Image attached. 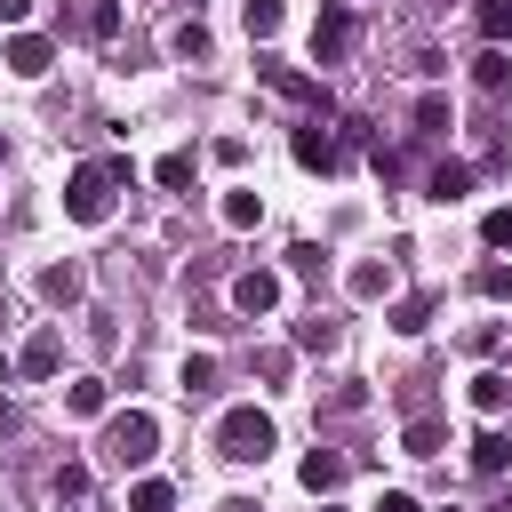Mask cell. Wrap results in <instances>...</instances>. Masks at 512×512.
Masks as SVG:
<instances>
[{
  "instance_id": "1",
  "label": "cell",
  "mask_w": 512,
  "mask_h": 512,
  "mask_svg": "<svg viewBox=\"0 0 512 512\" xmlns=\"http://www.w3.org/2000/svg\"><path fill=\"white\" fill-rule=\"evenodd\" d=\"M120 184H128V160H80V168L64 176V216H72V224H104Z\"/></svg>"
},
{
  "instance_id": "6",
  "label": "cell",
  "mask_w": 512,
  "mask_h": 512,
  "mask_svg": "<svg viewBox=\"0 0 512 512\" xmlns=\"http://www.w3.org/2000/svg\"><path fill=\"white\" fill-rule=\"evenodd\" d=\"M232 304H240L248 320H264V312L280 304V272H264V264H256V272H240V280H232Z\"/></svg>"
},
{
  "instance_id": "22",
  "label": "cell",
  "mask_w": 512,
  "mask_h": 512,
  "mask_svg": "<svg viewBox=\"0 0 512 512\" xmlns=\"http://www.w3.org/2000/svg\"><path fill=\"white\" fill-rule=\"evenodd\" d=\"M392 328H400V336H424V328H432V296H400V304H392Z\"/></svg>"
},
{
  "instance_id": "11",
  "label": "cell",
  "mask_w": 512,
  "mask_h": 512,
  "mask_svg": "<svg viewBox=\"0 0 512 512\" xmlns=\"http://www.w3.org/2000/svg\"><path fill=\"white\" fill-rule=\"evenodd\" d=\"M264 88H272V96H288V104H312V112H328V104H320V88H312L304 72H288V64H264Z\"/></svg>"
},
{
  "instance_id": "32",
  "label": "cell",
  "mask_w": 512,
  "mask_h": 512,
  "mask_svg": "<svg viewBox=\"0 0 512 512\" xmlns=\"http://www.w3.org/2000/svg\"><path fill=\"white\" fill-rule=\"evenodd\" d=\"M480 296H512V264H480Z\"/></svg>"
},
{
  "instance_id": "31",
  "label": "cell",
  "mask_w": 512,
  "mask_h": 512,
  "mask_svg": "<svg viewBox=\"0 0 512 512\" xmlns=\"http://www.w3.org/2000/svg\"><path fill=\"white\" fill-rule=\"evenodd\" d=\"M56 496H72V504H80V496H88V464H64V472H56Z\"/></svg>"
},
{
  "instance_id": "17",
  "label": "cell",
  "mask_w": 512,
  "mask_h": 512,
  "mask_svg": "<svg viewBox=\"0 0 512 512\" xmlns=\"http://www.w3.org/2000/svg\"><path fill=\"white\" fill-rule=\"evenodd\" d=\"M504 400H512V376H496V368H480V376H472V408H480V416H496Z\"/></svg>"
},
{
  "instance_id": "5",
  "label": "cell",
  "mask_w": 512,
  "mask_h": 512,
  "mask_svg": "<svg viewBox=\"0 0 512 512\" xmlns=\"http://www.w3.org/2000/svg\"><path fill=\"white\" fill-rule=\"evenodd\" d=\"M0 64H8L16 80H40V72L56 64V48H48L40 32H8V48H0Z\"/></svg>"
},
{
  "instance_id": "15",
  "label": "cell",
  "mask_w": 512,
  "mask_h": 512,
  "mask_svg": "<svg viewBox=\"0 0 512 512\" xmlns=\"http://www.w3.org/2000/svg\"><path fill=\"white\" fill-rule=\"evenodd\" d=\"M504 464H512V440H504V432H480V440H472V472H480V480H496Z\"/></svg>"
},
{
  "instance_id": "10",
  "label": "cell",
  "mask_w": 512,
  "mask_h": 512,
  "mask_svg": "<svg viewBox=\"0 0 512 512\" xmlns=\"http://www.w3.org/2000/svg\"><path fill=\"white\" fill-rule=\"evenodd\" d=\"M208 48H216V40H208V24H200V16H184V24L168 32V56H176V64H208Z\"/></svg>"
},
{
  "instance_id": "33",
  "label": "cell",
  "mask_w": 512,
  "mask_h": 512,
  "mask_svg": "<svg viewBox=\"0 0 512 512\" xmlns=\"http://www.w3.org/2000/svg\"><path fill=\"white\" fill-rule=\"evenodd\" d=\"M368 512H424V504H416V496H408V488H384V496H376V504H368Z\"/></svg>"
},
{
  "instance_id": "16",
  "label": "cell",
  "mask_w": 512,
  "mask_h": 512,
  "mask_svg": "<svg viewBox=\"0 0 512 512\" xmlns=\"http://www.w3.org/2000/svg\"><path fill=\"white\" fill-rule=\"evenodd\" d=\"M344 280H352V296H392V264H376V256H360Z\"/></svg>"
},
{
  "instance_id": "23",
  "label": "cell",
  "mask_w": 512,
  "mask_h": 512,
  "mask_svg": "<svg viewBox=\"0 0 512 512\" xmlns=\"http://www.w3.org/2000/svg\"><path fill=\"white\" fill-rule=\"evenodd\" d=\"M128 512H176V488L168 480H136L128 488Z\"/></svg>"
},
{
  "instance_id": "8",
  "label": "cell",
  "mask_w": 512,
  "mask_h": 512,
  "mask_svg": "<svg viewBox=\"0 0 512 512\" xmlns=\"http://www.w3.org/2000/svg\"><path fill=\"white\" fill-rule=\"evenodd\" d=\"M296 480H304L312 496H328V488H344V456H336V448H304V464H296Z\"/></svg>"
},
{
  "instance_id": "19",
  "label": "cell",
  "mask_w": 512,
  "mask_h": 512,
  "mask_svg": "<svg viewBox=\"0 0 512 512\" xmlns=\"http://www.w3.org/2000/svg\"><path fill=\"white\" fill-rule=\"evenodd\" d=\"M280 16H288L280 0H240V24H248V40H272V32H280Z\"/></svg>"
},
{
  "instance_id": "30",
  "label": "cell",
  "mask_w": 512,
  "mask_h": 512,
  "mask_svg": "<svg viewBox=\"0 0 512 512\" xmlns=\"http://www.w3.org/2000/svg\"><path fill=\"white\" fill-rule=\"evenodd\" d=\"M208 384H216V360L192 352V360H184V392H208Z\"/></svg>"
},
{
  "instance_id": "14",
  "label": "cell",
  "mask_w": 512,
  "mask_h": 512,
  "mask_svg": "<svg viewBox=\"0 0 512 512\" xmlns=\"http://www.w3.org/2000/svg\"><path fill=\"white\" fill-rule=\"evenodd\" d=\"M400 448H408V456H440V448H448V424H440V416H408Z\"/></svg>"
},
{
  "instance_id": "34",
  "label": "cell",
  "mask_w": 512,
  "mask_h": 512,
  "mask_svg": "<svg viewBox=\"0 0 512 512\" xmlns=\"http://www.w3.org/2000/svg\"><path fill=\"white\" fill-rule=\"evenodd\" d=\"M32 16V0H0V24H24Z\"/></svg>"
},
{
  "instance_id": "2",
  "label": "cell",
  "mask_w": 512,
  "mask_h": 512,
  "mask_svg": "<svg viewBox=\"0 0 512 512\" xmlns=\"http://www.w3.org/2000/svg\"><path fill=\"white\" fill-rule=\"evenodd\" d=\"M272 448H280V432H272L264 408H224V416H216V456H224V464H264Z\"/></svg>"
},
{
  "instance_id": "13",
  "label": "cell",
  "mask_w": 512,
  "mask_h": 512,
  "mask_svg": "<svg viewBox=\"0 0 512 512\" xmlns=\"http://www.w3.org/2000/svg\"><path fill=\"white\" fill-rule=\"evenodd\" d=\"M56 360H64V344H56V328H40V336H24V352H16V368H24V376H56Z\"/></svg>"
},
{
  "instance_id": "20",
  "label": "cell",
  "mask_w": 512,
  "mask_h": 512,
  "mask_svg": "<svg viewBox=\"0 0 512 512\" xmlns=\"http://www.w3.org/2000/svg\"><path fill=\"white\" fill-rule=\"evenodd\" d=\"M464 192H472V168L464 160H440L432 168V200H464Z\"/></svg>"
},
{
  "instance_id": "21",
  "label": "cell",
  "mask_w": 512,
  "mask_h": 512,
  "mask_svg": "<svg viewBox=\"0 0 512 512\" xmlns=\"http://www.w3.org/2000/svg\"><path fill=\"white\" fill-rule=\"evenodd\" d=\"M224 224H232V232H256V224H264V200H256V192H224Z\"/></svg>"
},
{
  "instance_id": "3",
  "label": "cell",
  "mask_w": 512,
  "mask_h": 512,
  "mask_svg": "<svg viewBox=\"0 0 512 512\" xmlns=\"http://www.w3.org/2000/svg\"><path fill=\"white\" fill-rule=\"evenodd\" d=\"M104 456H112L120 472H144V464L160 456V416H144V408L112 416V432H104Z\"/></svg>"
},
{
  "instance_id": "38",
  "label": "cell",
  "mask_w": 512,
  "mask_h": 512,
  "mask_svg": "<svg viewBox=\"0 0 512 512\" xmlns=\"http://www.w3.org/2000/svg\"><path fill=\"white\" fill-rule=\"evenodd\" d=\"M0 152H8V136H0Z\"/></svg>"
},
{
  "instance_id": "4",
  "label": "cell",
  "mask_w": 512,
  "mask_h": 512,
  "mask_svg": "<svg viewBox=\"0 0 512 512\" xmlns=\"http://www.w3.org/2000/svg\"><path fill=\"white\" fill-rule=\"evenodd\" d=\"M352 32H360V24H352V8H336V0H328V8L312 16V64H344V56H352Z\"/></svg>"
},
{
  "instance_id": "37",
  "label": "cell",
  "mask_w": 512,
  "mask_h": 512,
  "mask_svg": "<svg viewBox=\"0 0 512 512\" xmlns=\"http://www.w3.org/2000/svg\"><path fill=\"white\" fill-rule=\"evenodd\" d=\"M440 512H456V504H440Z\"/></svg>"
},
{
  "instance_id": "26",
  "label": "cell",
  "mask_w": 512,
  "mask_h": 512,
  "mask_svg": "<svg viewBox=\"0 0 512 512\" xmlns=\"http://www.w3.org/2000/svg\"><path fill=\"white\" fill-rule=\"evenodd\" d=\"M296 344H304V352H328V344H336V320H320V312L296 320Z\"/></svg>"
},
{
  "instance_id": "28",
  "label": "cell",
  "mask_w": 512,
  "mask_h": 512,
  "mask_svg": "<svg viewBox=\"0 0 512 512\" xmlns=\"http://www.w3.org/2000/svg\"><path fill=\"white\" fill-rule=\"evenodd\" d=\"M152 176H160V184H168V192H184V184H192V152H168V160H160V168H152Z\"/></svg>"
},
{
  "instance_id": "18",
  "label": "cell",
  "mask_w": 512,
  "mask_h": 512,
  "mask_svg": "<svg viewBox=\"0 0 512 512\" xmlns=\"http://www.w3.org/2000/svg\"><path fill=\"white\" fill-rule=\"evenodd\" d=\"M472 24H480V40H488V48H504V40H512V0H480V16H472Z\"/></svg>"
},
{
  "instance_id": "9",
  "label": "cell",
  "mask_w": 512,
  "mask_h": 512,
  "mask_svg": "<svg viewBox=\"0 0 512 512\" xmlns=\"http://www.w3.org/2000/svg\"><path fill=\"white\" fill-rule=\"evenodd\" d=\"M472 80H480V96H512V48H480Z\"/></svg>"
},
{
  "instance_id": "7",
  "label": "cell",
  "mask_w": 512,
  "mask_h": 512,
  "mask_svg": "<svg viewBox=\"0 0 512 512\" xmlns=\"http://www.w3.org/2000/svg\"><path fill=\"white\" fill-rule=\"evenodd\" d=\"M296 160H304V168H320V176H328V168H336V160H344V144H336V136H328V128H320V112H312V120H304V128H296Z\"/></svg>"
},
{
  "instance_id": "35",
  "label": "cell",
  "mask_w": 512,
  "mask_h": 512,
  "mask_svg": "<svg viewBox=\"0 0 512 512\" xmlns=\"http://www.w3.org/2000/svg\"><path fill=\"white\" fill-rule=\"evenodd\" d=\"M0 328H8V304H0Z\"/></svg>"
},
{
  "instance_id": "25",
  "label": "cell",
  "mask_w": 512,
  "mask_h": 512,
  "mask_svg": "<svg viewBox=\"0 0 512 512\" xmlns=\"http://www.w3.org/2000/svg\"><path fill=\"white\" fill-rule=\"evenodd\" d=\"M80 24H88L96 40H112V32H120V0H88V8H80Z\"/></svg>"
},
{
  "instance_id": "27",
  "label": "cell",
  "mask_w": 512,
  "mask_h": 512,
  "mask_svg": "<svg viewBox=\"0 0 512 512\" xmlns=\"http://www.w3.org/2000/svg\"><path fill=\"white\" fill-rule=\"evenodd\" d=\"M448 128V104L440 96H416V136H440Z\"/></svg>"
},
{
  "instance_id": "12",
  "label": "cell",
  "mask_w": 512,
  "mask_h": 512,
  "mask_svg": "<svg viewBox=\"0 0 512 512\" xmlns=\"http://www.w3.org/2000/svg\"><path fill=\"white\" fill-rule=\"evenodd\" d=\"M40 296H48V304H80V296H88V272H80V264H48V272H40Z\"/></svg>"
},
{
  "instance_id": "29",
  "label": "cell",
  "mask_w": 512,
  "mask_h": 512,
  "mask_svg": "<svg viewBox=\"0 0 512 512\" xmlns=\"http://www.w3.org/2000/svg\"><path fill=\"white\" fill-rule=\"evenodd\" d=\"M480 240H488V248H512V208H488V216H480Z\"/></svg>"
},
{
  "instance_id": "36",
  "label": "cell",
  "mask_w": 512,
  "mask_h": 512,
  "mask_svg": "<svg viewBox=\"0 0 512 512\" xmlns=\"http://www.w3.org/2000/svg\"><path fill=\"white\" fill-rule=\"evenodd\" d=\"M320 512H336V504H320Z\"/></svg>"
},
{
  "instance_id": "39",
  "label": "cell",
  "mask_w": 512,
  "mask_h": 512,
  "mask_svg": "<svg viewBox=\"0 0 512 512\" xmlns=\"http://www.w3.org/2000/svg\"><path fill=\"white\" fill-rule=\"evenodd\" d=\"M336 8H352V0H336Z\"/></svg>"
},
{
  "instance_id": "24",
  "label": "cell",
  "mask_w": 512,
  "mask_h": 512,
  "mask_svg": "<svg viewBox=\"0 0 512 512\" xmlns=\"http://www.w3.org/2000/svg\"><path fill=\"white\" fill-rule=\"evenodd\" d=\"M64 408H72V416H104V384H96V376L64 384Z\"/></svg>"
}]
</instances>
